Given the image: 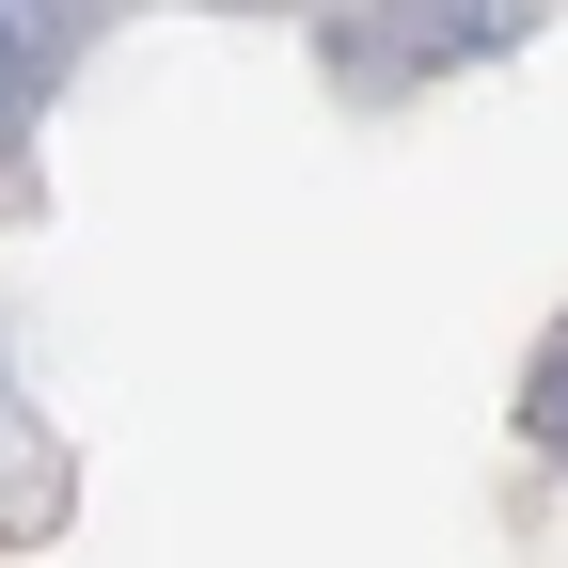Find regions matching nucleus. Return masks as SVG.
I'll use <instances>...</instances> for the list:
<instances>
[{
    "label": "nucleus",
    "mask_w": 568,
    "mask_h": 568,
    "mask_svg": "<svg viewBox=\"0 0 568 568\" xmlns=\"http://www.w3.org/2000/svg\"><path fill=\"white\" fill-rule=\"evenodd\" d=\"M537 17L521 0H443V17H316V63H332V95H426V80H458V63H506Z\"/></svg>",
    "instance_id": "nucleus-1"
},
{
    "label": "nucleus",
    "mask_w": 568,
    "mask_h": 568,
    "mask_svg": "<svg viewBox=\"0 0 568 568\" xmlns=\"http://www.w3.org/2000/svg\"><path fill=\"white\" fill-rule=\"evenodd\" d=\"M80 48H95V17H0V159H17L32 111L80 80Z\"/></svg>",
    "instance_id": "nucleus-2"
},
{
    "label": "nucleus",
    "mask_w": 568,
    "mask_h": 568,
    "mask_svg": "<svg viewBox=\"0 0 568 568\" xmlns=\"http://www.w3.org/2000/svg\"><path fill=\"white\" fill-rule=\"evenodd\" d=\"M521 443H537V458H568V316L537 332V364H521Z\"/></svg>",
    "instance_id": "nucleus-3"
},
{
    "label": "nucleus",
    "mask_w": 568,
    "mask_h": 568,
    "mask_svg": "<svg viewBox=\"0 0 568 568\" xmlns=\"http://www.w3.org/2000/svg\"><path fill=\"white\" fill-rule=\"evenodd\" d=\"M0 410H17V364H0Z\"/></svg>",
    "instance_id": "nucleus-4"
}]
</instances>
